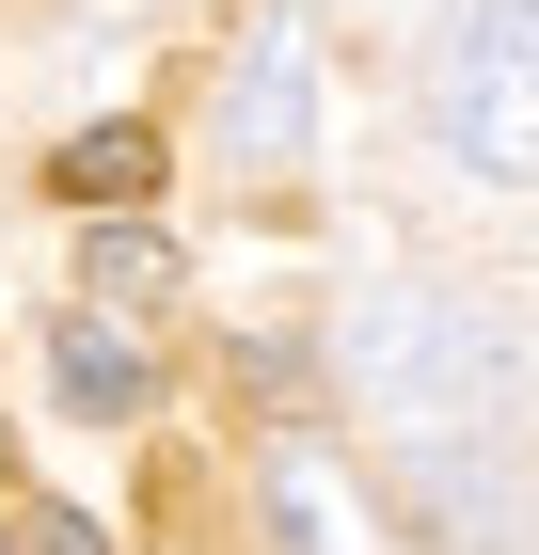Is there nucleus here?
Instances as JSON below:
<instances>
[{"mask_svg":"<svg viewBox=\"0 0 539 555\" xmlns=\"http://www.w3.org/2000/svg\"><path fill=\"white\" fill-rule=\"evenodd\" d=\"M349 382H365V444L397 476V508L428 524V555H508V524H524V349H508V318L460 286H381Z\"/></svg>","mask_w":539,"mask_h":555,"instance_id":"f257e3e1","label":"nucleus"},{"mask_svg":"<svg viewBox=\"0 0 539 555\" xmlns=\"http://www.w3.org/2000/svg\"><path fill=\"white\" fill-rule=\"evenodd\" d=\"M428 143L476 191H539V0H460L428 48Z\"/></svg>","mask_w":539,"mask_h":555,"instance_id":"f03ea898","label":"nucleus"},{"mask_svg":"<svg viewBox=\"0 0 539 555\" xmlns=\"http://www.w3.org/2000/svg\"><path fill=\"white\" fill-rule=\"evenodd\" d=\"M48 382H64V413H95V428L159 413V365H143V334H112V318H64V334H48Z\"/></svg>","mask_w":539,"mask_h":555,"instance_id":"7ed1b4c3","label":"nucleus"},{"mask_svg":"<svg viewBox=\"0 0 539 555\" xmlns=\"http://www.w3.org/2000/svg\"><path fill=\"white\" fill-rule=\"evenodd\" d=\"M301 80H318V48H301V16H270V33H254V80H239V112H222L254 175H286V159H301Z\"/></svg>","mask_w":539,"mask_h":555,"instance_id":"20e7f679","label":"nucleus"},{"mask_svg":"<svg viewBox=\"0 0 539 555\" xmlns=\"http://www.w3.org/2000/svg\"><path fill=\"white\" fill-rule=\"evenodd\" d=\"M48 191H64V207H143V191H159V128H80L64 143V159H48Z\"/></svg>","mask_w":539,"mask_h":555,"instance_id":"39448f33","label":"nucleus"},{"mask_svg":"<svg viewBox=\"0 0 539 555\" xmlns=\"http://www.w3.org/2000/svg\"><path fill=\"white\" fill-rule=\"evenodd\" d=\"M270 524H286V555H349V540H365V508H349V476H333L318 444L270 461Z\"/></svg>","mask_w":539,"mask_h":555,"instance_id":"423d86ee","label":"nucleus"},{"mask_svg":"<svg viewBox=\"0 0 539 555\" xmlns=\"http://www.w3.org/2000/svg\"><path fill=\"white\" fill-rule=\"evenodd\" d=\"M80 286H112V301H159L175 286V238L143 207H95V255H80Z\"/></svg>","mask_w":539,"mask_h":555,"instance_id":"0eeeda50","label":"nucleus"},{"mask_svg":"<svg viewBox=\"0 0 539 555\" xmlns=\"http://www.w3.org/2000/svg\"><path fill=\"white\" fill-rule=\"evenodd\" d=\"M16 555H112V524L95 508H16Z\"/></svg>","mask_w":539,"mask_h":555,"instance_id":"6e6552de","label":"nucleus"},{"mask_svg":"<svg viewBox=\"0 0 539 555\" xmlns=\"http://www.w3.org/2000/svg\"><path fill=\"white\" fill-rule=\"evenodd\" d=\"M0 476H16V428H0Z\"/></svg>","mask_w":539,"mask_h":555,"instance_id":"1a4fd4ad","label":"nucleus"},{"mask_svg":"<svg viewBox=\"0 0 539 555\" xmlns=\"http://www.w3.org/2000/svg\"><path fill=\"white\" fill-rule=\"evenodd\" d=\"M0 555H16V524H0Z\"/></svg>","mask_w":539,"mask_h":555,"instance_id":"9d476101","label":"nucleus"}]
</instances>
